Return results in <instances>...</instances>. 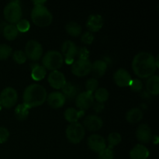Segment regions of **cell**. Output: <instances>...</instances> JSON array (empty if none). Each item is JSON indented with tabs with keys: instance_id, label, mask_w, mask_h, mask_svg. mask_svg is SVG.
<instances>
[{
	"instance_id": "1",
	"label": "cell",
	"mask_w": 159,
	"mask_h": 159,
	"mask_svg": "<svg viewBox=\"0 0 159 159\" xmlns=\"http://www.w3.org/2000/svg\"><path fill=\"white\" fill-rule=\"evenodd\" d=\"M132 68L136 75L146 79L153 75L158 67L153 55L148 52H141L134 57Z\"/></svg>"
},
{
	"instance_id": "2",
	"label": "cell",
	"mask_w": 159,
	"mask_h": 159,
	"mask_svg": "<svg viewBox=\"0 0 159 159\" xmlns=\"http://www.w3.org/2000/svg\"><path fill=\"white\" fill-rule=\"evenodd\" d=\"M48 93L44 87L38 84H32L26 87L23 93V104L29 109L41 106L46 101Z\"/></svg>"
},
{
	"instance_id": "3",
	"label": "cell",
	"mask_w": 159,
	"mask_h": 159,
	"mask_svg": "<svg viewBox=\"0 0 159 159\" xmlns=\"http://www.w3.org/2000/svg\"><path fill=\"white\" fill-rule=\"evenodd\" d=\"M31 19L36 26L46 27L52 23L53 16L44 6H35L31 12Z\"/></svg>"
},
{
	"instance_id": "4",
	"label": "cell",
	"mask_w": 159,
	"mask_h": 159,
	"mask_svg": "<svg viewBox=\"0 0 159 159\" xmlns=\"http://www.w3.org/2000/svg\"><path fill=\"white\" fill-rule=\"evenodd\" d=\"M63 56L57 51H50L43 56L42 63L45 69L57 71L63 65Z\"/></svg>"
},
{
	"instance_id": "5",
	"label": "cell",
	"mask_w": 159,
	"mask_h": 159,
	"mask_svg": "<svg viewBox=\"0 0 159 159\" xmlns=\"http://www.w3.org/2000/svg\"><path fill=\"white\" fill-rule=\"evenodd\" d=\"M4 17L11 24L17 23L22 18V9L18 1L10 2L8 3L3 10Z\"/></svg>"
},
{
	"instance_id": "6",
	"label": "cell",
	"mask_w": 159,
	"mask_h": 159,
	"mask_svg": "<svg viewBox=\"0 0 159 159\" xmlns=\"http://www.w3.org/2000/svg\"><path fill=\"white\" fill-rule=\"evenodd\" d=\"M85 134V127L79 123H73L68 125L66 129V137L72 144H79L84 138Z\"/></svg>"
},
{
	"instance_id": "7",
	"label": "cell",
	"mask_w": 159,
	"mask_h": 159,
	"mask_svg": "<svg viewBox=\"0 0 159 159\" xmlns=\"http://www.w3.org/2000/svg\"><path fill=\"white\" fill-rule=\"evenodd\" d=\"M18 99V94L15 89L6 87L0 93V106L2 108L10 109L16 105Z\"/></svg>"
},
{
	"instance_id": "8",
	"label": "cell",
	"mask_w": 159,
	"mask_h": 159,
	"mask_svg": "<svg viewBox=\"0 0 159 159\" xmlns=\"http://www.w3.org/2000/svg\"><path fill=\"white\" fill-rule=\"evenodd\" d=\"M25 54L26 57L31 61L40 60L43 54V48L38 41L36 40H30L26 43L25 47Z\"/></svg>"
},
{
	"instance_id": "9",
	"label": "cell",
	"mask_w": 159,
	"mask_h": 159,
	"mask_svg": "<svg viewBox=\"0 0 159 159\" xmlns=\"http://www.w3.org/2000/svg\"><path fill=\"white\" fill-rule=\"evenodd\" d=\"M92 63L89 59H79L74 62L71 67V72L78 77H84L91 72Z\"/></svg>"
},
{
	"instance_id": "10",
	"label": "cell",
	"mask_w": 159,
	"mask_h": 159,
	"mask_svg": "<svg viewBox=\"0 0 159 159\" xmlns=\"http://www.w3.org/2000/svg\"><path fill=\"white\" fill-rule=\"evenodd\" d=\"M75 104L79 110L85 111L94 104V97L93 94L87 92L79 93L75 98Z\"/></svg>"
},
{
	"instance_id": "11",
	"label": "cell",
	"mask_w": 159,
	"mask_h": 159,
	"mask_svg": "<svg viewBox=\"0 0 159 159\" xmlns=\"http://www.w3.org/2000/svg\"><path fill=\"white\" fill-rule=\"evenodd\" d=\"M78 50L77 46L71 40H66L62 43L61 52L65 57V61L67 63L71 64L73 61V59L78 54Z\"/></svg>"
},
{
	"instance_id": "12",
	"label": "cell",
	"mask_w": 159,
	"mask_h": 159,
	"mask_svg": "<svg viewBox=\"0 0 159 159\" xmlns=\"http://www.w3.org/2000/svg\"><path fill=\"white\" fill-rule=\"evenodd\" d=\"M87 144L92 151L97 153H99L107 148L106 140L102 136L98 134H93L89 137Z\"/></svg>"
},
{
	"instance_id": "13",
	"label": "cell",
	"mask_w": 159,
	"mask_h": 159,
	"mask_svg": "<svg viewBox=\"0 0 159 159\" xmlns=\"http://www.w3.org/2000/svg\"><path fill=\"white\" fill-rule=\"evenodd\" d=\"M48 82L52 88L60 89L66 83L65 75L59 71H53L48 75Z\"/></svg>"
},
{
	"instance_id": "14",
	"label": "cell",
	"mask_w": 159,
	"mask_h": 159,
	"mask_svg": "<svg viewBox=\"0 0 159 159\" xmlns=\"http://www.w3.org/2000/svg\"><path fill=\"white\" fill-rule=\"evenodd\" d=\"M84 127L90 131H97L102 128L103 125V121L99 116L96 115L87 116L83 120Z\"/></svg>"
},
{
	"instance_id": "15",
	"label": "cell",
	"mask_w": 159,
	"mask_h": 159,
	"mask_svg": "<svg viewBox=\"0 0 159 159\" xmlns=\"http://www.w3.org/2000/svg\"><path fill=\"white\" fill-rule=\"evenodd\" d=\"M113 79L116 85L119 87H127L130 85L132 79L130 75L127 70L124 68H120L113 75Z\"/></svg>"
},
{
	"instance_id": "16",
	"label": "cell",
	"mask_w": 159,
	"mask_h": 159,
	"mask_svg": "<svg viewBox=\"0 0 159 159\" xmlns=\"http://www.w3.org/2000/svg\"><path fill=\"white\" fill-rule=\"evenodd\" d=\"M46 100H48V103L51 108L59 109L61 108L65 105L66 99L63 94L58 92H54L48 95Z\"/></svg>"
},
{
	"instance_id": "17",
	"label": "cell",
	"mask_w": 159,
	"mask_h": 159,
	"mask_svg": "<svg viewBox=\"0 0 159 159\" xmlns=\"http://www.w3.org/2000/svg\"><path fill=\"white\" fill-rule=\"evenodd\" d=\"M86 26L89 32H98L103 26L102 17L99 14H93L89 16L86 22Z\"/></svg>"
},
{
	"instance_id": "18",
	"label": "cell",
	"mask_w": 159,
	"mask_h": 159,
	"mask_svg": "<svg viewBox=\"0 0 159 159\" xmlns=\"http://www.w3.org/2000/svg\"><path fill=\"white\" fill-rule=\"evenodd\" d=\"M136 138L140 142L148 143L152 140L151 128L147 124H141L136 130Z\"/></svg>"
},
{
	"instance_id": "19",
	"label": "cell",
	"mask_w": 159,
	"mask_h": 159,
	"mask_svg": "<svg viewBox=\"0 0 159 159\" xmlns=\"http://www.w3.org/2000/svg\"><path fill=\"white\" fill-rule=\"evenodd\" d=\"M148 156V149L141 144L135 145L130 152V157L131 159H147Z\"/></svg>"
},
{
	"instance_id": "20",
	"label": "cell",
	"mask_w": 159,
	"mask_h": 159,
	"mask_svg": "<svg viewBox=\"0 0 159 159\" xmlns=\"http://www.w3.org/2000/svg\"><path fill=\"white\" fill-rule=\"evenodd\" d=\"M62 94L65 96V99L68 100H72L77 97L79 89L77 86L75 85L74 84H71L70 82H66L65 85L61 88Z\"/></svg>"
},
{
	"instance_id": "21",
	"label": "cell",
	"mask_w": 159,
	"mask_h": 159,
	"mask_svg": "<svg viewBox=\"0 0 159 159\" xmlns=\"http://www.w3.org/2000/svg\"><path fill=\"white\" fill-rule=\"evenodd\" d=\"M84 114L85 112L82 110H77L74 108H68L65 110L64 116L68 122L73 124V123H77V121L84 116Z\"/></svg>"
},
{
	"instance_id": "22",
	"label": "cell",
	"mask_w": 159,
	"mask_h": 159,
	"mask_svg": "<svg viewBox=\"0 0 159 159\" xmlns=\"http://www.w3.org/2000/svg\"><path fill=\"white\" fill-rule=\"evenodd\" d=\"M107 69V64L105 61L97 60L92 64V70L94 76L97 78L104 75Z\"/></svg>"
},
{
	"instance_id": "23",
	"label": "cell",
	"mask_w": 159,
	"mask_h": 159,
	"mask_svg": "<svg viewBox=\"0 0 159 159\" xmlns=\"http://www.w3.org/2000/svg\"><path fill=\"white\" fill-rule=\"evenodd\" d=\"M146 88L150 94L157 96L159 93V77L158 75H152L146 82Z\"/></svg>"
},
{
	"instance_id": "24",
	"label": "cell",
	"mask_w": 159,
	"mask_h": 159,
	"mask_svg": "<svg viewBox=\"0 0 159 159\" xmlns=\"http://www.w3.org/2000/svg\"><path fill=\"white\" fill-rule=\"evenodd\" d=\"M143 118V113L139 108H133L127 112L126 115L127 121L130 124H137Z\"/></svg>"
},
{
	"instance_id": "25",
	"label": "cell",
	"mask_w": 159,
	"mask_h": 159,
	"mask_svg": "<svg viewBox=\"0 0 159 159\" xmlns=\"http://www.w3.org/2000/svg\"><path fill=\"white\" fill-rule=\"evenodd\" d=\"M47 71L43 65H40L38 64L33 65L32 71H31V77L35 81H40L44 79L46 75Z\"/></svg>"
},
{
	"instance_id": "26",
	"label": "cell",
	"mask_w": 159,
	"mask_h": 159,
	"mask_svg": "<svg viewBox=\"0 0 159 159\" xmlns=\"http://www.w3.org/2000/svg\"><path fill=\"white\" fill-rule=\"evenodd\" d=\"M18 30L15 25L7 24L3 29V36L7 40H14L18 36Z\"/></svg>"
},
{
	"instance_id": "27",
	"label": "cell",
	"mask_w": 159,
	"mask_h": 159,
	"mask_svg": "<svg viewBox=\"0 0 159 159\" xmlns=\"http://www.w3.org/2000/svg\"><path fill=\"white\" fill-rule=\"evenodd\" d=\"M65 29H66L67 33L69 34L71 37H77L82 33V27L80 25L76 22H69L65 26Z\"/></svg>"
},
{
	"instance_id": "28",
	"label": "cell",
	"mask_w": 159,
	"mask_h": 159,
	"mask_svg": "<svg viewBox=\"0 0 159 159\" xmlns=\"http://www.w3.org/2000/svg\"><path fill=\"white\" fill-rule=\"evenodd\" d=\"M30 109L24 104H20L15 109V116L18 120H25L29 116Z\"/></svg>"
},
{
	"instance_id": "29",
	"label": "cell",
	"mask_w": 159,
	"mask_h": 159,
	"mask_svg": "<svg viewBox=\"0 0 159 159\" xmlns=\"http://www.w3.org/2000/svg\"><path fill=\"white\" fill-rule=\"evenodd\" d=\"M93 97L96 99L97 102L104 103V102L108 100L109 97H110V93H109L108 90L107 89L99 88L95 92V95Z\"/></svg>"
},
{
	"instance_id": "30",
	"label": "cell",
	"mask_w": 159,
	"mask_h": 159,
	"mask_svg": "<svg viewBox=\"0 0 159 159\" xmlns=\"http://www.w3.org/2000/svg\"><path fill=\"white\" fill-rule=\"evenodd\" d=\"M121 141H122L121 135L117 132H113V133L110 134L107 138V141H108L109 144L108 147L113 148L115 146L118 145L121 142Z\"/></svg>"
},
{
	"instance_id": "31",
	"label": "cell",
	"mask_w": 159,
	"mask_h": 159,
	"mask_svg": "<svg viewBox=\"0 0 159 159\" xmlns=\"http://www.w3.org/2000/svg\"><path fill=\"white\" fill-rule=\"evenodd\" d=\"M99 86V82L97 79H89L85 83V89H86L87 93H89L93 94V93L96 91Z\"/></svg>"
},
{
	"instance_id": "32",
	"label": "cell",
	"mask_w": 159,
	"mask_h": 159,
	"mask_svg": "<svg viewBox=\"0 0 159 159\" xmlns=\"http://www.w3.org/2000/svg\"><path fill=\"white\" fill-rule=\"evenodd\" d=\"M12 54V48L7 44H0V60H6Z\"/></svg>"
},
{
	"instance_id": "33",
	"label": "cell",
	"mask_w": 159,
	"mask_h": 159,
	"mask_svg": "<svg viewBox=\"0 0 159 159\" xmlns=\"http://www.w3.org/2000/svg\"><path fill=\"white\" fill-rule=\"evenodd\" d=\"M12 57H13V60L19 65L24 64L26 61V59H27L26 54L23 51H16L13 53Z\"/></svg>"
},
{
	"instance_id": "34",
	"label": "cell",
	"mask_w": 159,
	"mask_h": 159,
	"mask_svg": "<svg viewBox=\"0 0 159 159\" xmlns=\"http://www.w3.org/2000/svg\"><path fill=\"white\" fill-rule=\"evenodd\" d=\"M16 27L18 32L21 33H26L30 28V22L27 20H24V19H21L18 23H16Z\"/></svg>"
},
{
	"instance_id": "35",
	"label": "cell",
	"mask_w": 159,
	"mask_h": 159,
	"mask_svg": "<svg viewBox=\"0 0 159 159\" xmlns=\"http://www.w3.org/2000/svg\"><path fill=\"white\" fill-rule=\"evenodd\" d=\"M113 158H114L113 148L110 147L106 148L104 150L99 153V159H113Z\"/></svg>"
},
{
	"instance_id": "36",
	"label": "cell",
	"mask_w": 159,
	"mask_h": 159,
	"mask_svg": "<svg viewBox=\"0 0 159 159\" xmlns=\"http://www.w3.org/2000/svg\"><path fill=\"white\" fill-rule=\"evenodd\" d=\"M81 40L85 44L90 45L93 43V40H94V36L89 31H87V32H85L82 34V37H81Z\"/></svg>"
},
{
	"instance_id": "37",
	"label": "cell",
	"mask_w": 159,
	"mask_h": 159,
	"mask_svg": "<svg viewBox=\"0 0 159 159\" xmlns=\"http://www.w3.org/2000/svg\"><path fill=\"white\" fill-rule=\"evenodd\" d=\"M130 88L132 91L134 92H139L142 89V82H141V80L138 79H132L131 82L130 83Z\"/></svg>"
},
{
	"instance_id": "38",
	"label": "cell",
	"mask_w": 159,
	"mask_h": 159,
	"mask_svg": "<svg viewBox=\"0 0 159 159\" xmlns=\"http://www.w3.org/2000/svg\"><path fill=\"white\" fill-rule=\"evenodd\" d=\"M9 138V132L6 128L0 127V144L6 142Z\"/></svg>"
},
{
	"instance_id": "39",
	"label": "cell",
	"mask_w": 159,
	"mask_h": 159,
	"mask_svg": "<svg viewBox=\"0 0 159 159\" xmlns=\"http://www.w3.org/2000/svg\"><path fill=\"white\" fill-rule=\"evenodd\" d=\"M78 55L79 56V59H89V52L85 48H81L78 50Z\"/></svg>"
},
{
	"instance_id": "40",
	"label": "cell",
	"mask_w": 159,
	"mask_h": 159,
	"mask_svg": "<svg viewBox=\"0 0 159 159\" xmlns=\"http://www.w3.org/2000/svg\"><path fill=\"white\" fill-rule=\"evenodd\" d=\"M93 109H94L95 112L97 113H101L102 110H104V104L100 103V102H96L95 104H93Z\"/></svg>"
},
{
	"instance_id": "41",
	"label": "cell",
	"mask_w": 159,
	"mask_h": 159,
	"mask_svg": "<svg viewBox=\"0 0 159 159\" xmlns=\"http://www.w3.org/2000/svg\"><path fill=\"white\" fill-rule=\"evenodd\" d=\"M46 1H34V4L35 6H43Z\"/></svg>"
},
{
	"instance_id": "42",
	"label": "cell",
	"mask_w": 159,
	"mask_h": 159,
	"mask_svg": "<svg viewBox=\"0 0 159 159\" xmlns=\"http://www.w3.org/2000/svg\"><path fill=\"white\" fill-rule=\"evenodd\" d=\"M1 110H2V107H1V106H0V111H1Z\"/></svg>"
}]
</instances>
